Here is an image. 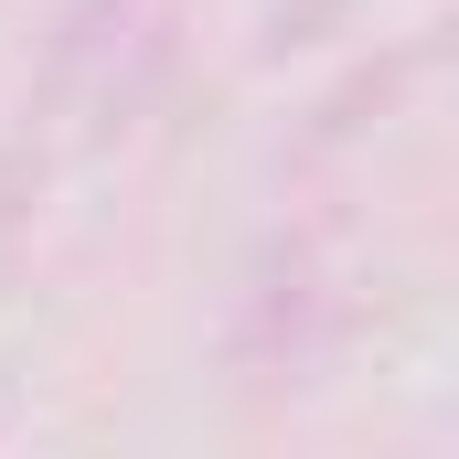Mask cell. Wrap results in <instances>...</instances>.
Returning <instances> with one entry per match:
<instances>
[]
</instances>
